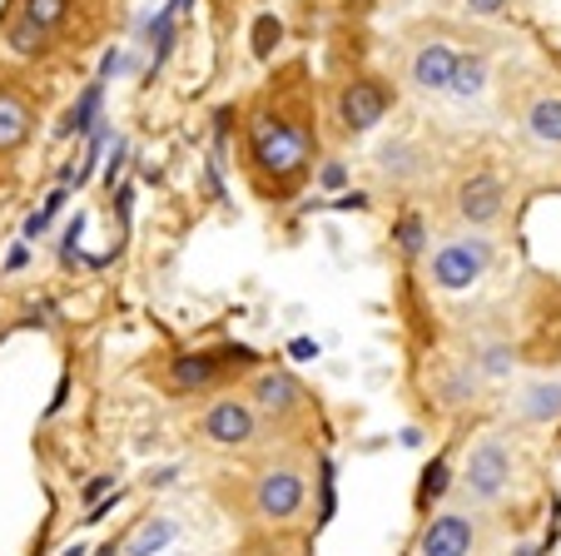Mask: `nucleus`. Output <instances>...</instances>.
I'll list each match as a JSON object with an SVG mask.
<instances>
[{"instance_id":"f257e3e1","label":"nucleus","mask_w":561,"mask_h":556,"mask_svg":"<svg viewBox=\"0 0 561 556\" xmlns=\"http://www.w3.org/2000/svg\"><path fill=\"white\" fill-rule=\"evenodd\" d=\"M249 155H254V164L264 174L294 179L308 164V129L284 115H254V125H249Z\"/></svg>"},{"instance_id":"f03ea898","label":"nucleus","mask_w":561,"mask_h":556,"mask_svg":"<svg viewBox=\"0 0 561 556\" xmlns=\"http://www.w3.org/2000/svg\"><path fill=\"white\" fill-rule=\"evenodd\" d=\"M488 269H492V243L477 239V234L443 243V249L433 253V284L443 288V294H462V288H472Z\"/></svg>"},{"instance_id":"7ed1b4c3","label":"nucleus","mask_w":561,"mask_h":556,"mask_svg":"<svg viewBox=\"0 0 561 556\" xmlns=\"http://www.w3.org/2000/svg\"><path fill=\"white\" fill-rule=\"evenodd\" d=\"M507 483H512V457H507V447H502L497 438L477 442V447L467 452V467H462L467 497H477V502H497V497L507 492Z\"/></svg>"},{"instance_id":"20e7f679","label":"nucleus","mask_w":561,"mask_h":556,"mask_svg":"<svg viewBox=\"0 0 561 556\" xmlns=\"http://www.w3.org/2000/svg\"><path fill=\"white\" fill-rule=\"evenodd\" d=\"M304 497H308L304 473H294V467H268L254 483V512L264 517V522H288V517H298Z\"/></svg>"},{"instance_id":"39448f33","label":"nucleus","mask_w":561,"mask_h":556,"mask_svg":"<svg viewBox=\"0 0 561 556\" xmlns=\"http://www.w3.org/2000/svg\"><path fill=\"white\" fill-rule=\"evenodd\" d=\"M392 95L382 80H353L348 90L339 95V120L348 135H368V129L382 125V115H388Z\"/></svg>"},{"instance_id":"423d86ee","label":"nucleus","mask_w":561,"mask_h":556,"mask_svg":"<svg viewBox=\"0 0 561 556\" xmlns=\"http://www.w3.org/2000/svg\"><path fill=\"white\" fill-rule=\"evenodd\" d=\"M199 432H204V442H214V447H249V442H254V432H259V418H254V408H249V402L219 398L209 412H204Z\"/></svg>"},{"instance_id":"0eeeda50","label":"nucleus","mask_w":561,"mask_h":556,"mask_svg":"<svg viewBox=\"0 0 561 556\" xmlns=\"http://www.w3.org/2000/svg\"><path fill=\"white\" fill-rule=\"evenodd\" d=\"M502 204H507L502 179L497 174H472V179H462V190H457V219L472 224V229H488V224L502 219Z\"/></svg>"},{"instance_id":"6e6552de","label":"nucleus","mask_w":561,"mask_h":556,"mask_svg":"<svg viewBox=\"0 0 561 556\" xmlns=\"http://www.w3.org/2000/svg\"><path fill=\"white\" fill-rule=\"evenodd\" d=\"M477 526L467 512H437L433 522L423 526V542H417V556H472Z\"/></svg>"},{"instance_id":"1a4fd4ad","label":"nucleus","mask_w":561,"mask_h":556,"mask_svg":"<svg viewBox=\"0 0 561 556\" xmlns=\"http://www.w3.org/2000/svg\"><path fill=\"white\" fill-rule=\"evenodd\" d=\"M249 348H219V353H184L170 363V383L180 393H194V388H209L214 378L224 373V363H249Z\"/></svg>"},{"instance_id":"9d476101","label":"nucleus","mask_w":561,"mask_h":556,"mask_svg":"<svg viewBox=\"0 0 561 556\" xmlns=\"http://www.w3.org/2000/svg\"><path fill=\"white\" fill-rule=\"evenodd\" d=\"M453 65H457L453 45H447V41H423L413 50V65H408V75H413V84L423 90V95H447Z\"/></svg>"},{"instance_id":"9b49d317","label":"nucleus","mask_w":561,"mask_h":556,"mask_svg":"<svg viewBox=\"0 0 561 556\" xmlns=\"http://www.w3.org/2000/svg\"><path fill=\"white\" fill-rule=\"evenodd\" d=\"M31 129H35L31 100L21 90H11V84H0V155H15L31 139Z\"/></svg>"},{"instance_id":"f8f14e48","label":"nucleus","mask_w":561,"mask_h":556,"mask_svg":"<svg viewBox=\"0 0 561 556\" xmlns=\"http://www.w3.org/2000/svg\"><path fill=\"white\" fill-rule=\"evenodd\" d=\"M249 408L254 412H268V418H288V412L304 402V388H298L288 373H259L254 378V393H249Z\"/></svg>"},{"instance_id":"ddd939ff","label":"nucleus","mask_w":561,"mask_h":556,"mask_svg":"<svg viewBox=\"0 0 561 556\" xmlns=\"http://www.w3.org/2000/svg\"><path fill=\"white\" fill-rule=\"evenodd\" d=\"M527 139L541 149H561V95H541L527 105Z\"/></svg>"},{"instance_id":"4468645a","label":"nucleus","mask_w":561,"mask_h":556,"mask_svg":"<svg viewBox=\"0 0 561 556\" xmlns=\"http://www.w3.org/2000/svg\"><path fill=\"white\" fill-rule=\"evenodd\" d=\"M517 412L527 422H557L561 418V378H531L517 398Z\"/></svg>"},{"instance_id":"2eb2a0df","label":"nucleus","mask_w":561,"mask_h":556,"mask_svg":"<svg viewBox=\"0 0 561 556\" xmlns=\"http://www.w3.org/2000/svg\"><path fill=\"white\" fill-rule=\"evenodd\" d=\"M488 75H492V65H488V55H482V50L457 55L453 80H447V95H453V100H477L482 90H488Z\"/></svg>"},{"instance_id":"dca6fc26","label":"nucleus","mask_w":561,"mask_h":556,"mask_svg":"<svg viewBox=\"0 0 561 556\" xmlns=\"http://www.w3.org/2000/svg\"><path fill=\"white\" fill-rule=\"evenodd\" d=\"M174 532H180L174 517H145V522L135 526V536L125 542V556H159L174 542Z\"/></svg>"},{"instance_id":"f3484780","label":"nucleus","mask_w":561,"mask_h":556,"mask_svg":"<svg viewBox=\"0 0 561 556\" xmlns=\"http://www.w3.org/2000/svg\"><path fill=\"white\" fill-rule=\"evenodd\" d=\"M70 11H75V0H21V5H15V15H25L31 25H41L45 35L65 31Z\"/></svg>"},{"instance_id":"a211bd4d","label":"nucleus","mask_w":561,"mask_h":556,"mask_svg":"<svg viewBox=\"0 0 561 556\" xmlns=\"http://www.w3.org/2000/svg\"><path fill=\"white\" fill-rule=\"evenodd\" d=\"M100 95H105V80H95L85 95L75 100V110L65 115V129H60V135H90V129H95V120H100Z\"/></svg>"},{"instance_id":"6ab92c4d","label":"nucleus","mask_w":561,"mask_h":556,"mask_svg":"<svg viewBox=\"0 0 561 556\" xmlns=\"http://www.w3.org/2000/svg\"><path fill=\"white\" fill-rule=\"evenodd\" d=\"M5 45H11L15 55H41L45 45H50V35H45L41 25H31L25 15H11V25H5Z\"/></svg>"},{"instance_id":"aec40b11","label":"nucleus","mask_w":561,"mask_h":556,"mask_svg":"<svg viewBox=\"0 0 561 556\" xmlns=\"http://www.w3.org/2000/svg\"><path fill=\"white\" fill-rule=\"evenodd\" d=\"M392 239H398V249H403L408 259H417V253L427 249V224H423V214H403V219H398V229H392Z\"/></svg>"},{"instance_id":"412c9836","label":"nucleus","mask_w":561,"mask_h":556,"mask_svg":"<svg viewBox=\"0 0 561 556\" xmlns=\"http://www.w3.org/2000/svg\"><path fill=\"white\" fill-rule=\"evenodd\" d=\"M278 41H284V25H278L274 15H259L254 21V55L259 60H268V55L278 50Z\"/></svg>"},{"instance_id":"4be33fe9","label":"nucleus","mask_w":561,"mask_h":556,"mask_svg":"<svg viewBox=\"0 0 561 556\" xmlns=\"http://www.w3.org/2000/svg\"><path fill=\"white\" fill-rule=\"evenodd\" d=\"M60 204H65V190H55L50 200L41 204V214H31V219H25V239H41V234L50 229V219L60 214Z\"/></svg>"},{"instance_id":"5701e85b","label":"nucleus","mask_w":561,"mask_h":556,"mask_svg":"<svg viewBox=\"0 0 561 556\" xmlns=\"http://www.w3.org/2000/svg\"><path fill=\"white\" fill-rule=\"evenodd\" d=\"M482 373H488V378H502V373H512V348H488V353H482Z\"/></svg>"},{"instance_id":"b1692460","label":"nucleus","mask_w":561,"mask_h":556,"mask_svg":"<svg viewBox=\"0 0 561 556\" xmlns=\"http://www.w3.org/2000/svg\"><path fill=\"white\" fill-rule=\"evenodd\" d=\"M408 159H413V149H408V145L382 149V169H388V174H413L417 164H408Z\"/></svg>"},{"instance_id":"393cba45","label":"nucleus","mask_w":561,"mask_h":556,"mask_svg":"<svg viewBox=\"0 0 561 556\" xmlns=\"http://www.w3.org/2000/svg\"><path fill=\"white\" fill-rule=\"evenodd\" d=\"M443 487H447V462H433V473H427V483H423V502L427 497H443Z\"/></svg>"},{"instance_id":"a878e982","label":"nucleus","mask_w":561,"mask_h":556,"mask_svg":"<svg viewBox=\"0 0 561 556\" xmlns=\"http://www.w3.org/2000/svg\"><path fill=\"white\" fill-rule=\"evenodd\" d=\"M318 179H323V190H343V184H348V169L333 159V164H323V174H318Z\"/></svg>"},{"instance_id":"bb28decb","label":"nucleus","mask_w":561,"mask_h":556,"mask_svg":"<svg viewBox=\"0 0 561 556\" xmlns=\"http://www.w3.org/2000/svg\"><path fill=\"white\" fill-rule=\"evenodd\" d=\"M110 487H115V477H110V473L90 477V483H85V502H100V497H105V492H110Z\"/></svg>"},{"instance_id":"cd10ccee","label":"nucleus","mask_w":561,"mask_h":556,"mask_svg":"<svg viewBox=\"0 0 561 556\" xmlns=\"http://www.w3.org/2000/svg\"><path fill=\"white\" fill-rule=\"evenodd\" d=\"M462 5L472 15H502V11H507V0H462Z\"/></svg>"},{"instance_id":"c85d7f7f","label":"nucleus","mask_w":561,"mask_h":556,"mask_svg":"<svg viewBox=\"0 0 561 556\" xmlns=\"http://www.w3.org/2000/svg\"><path fill=\"white\" fill-rule=\"evenodd\" d=\"M119 164H125V139H115V155H110V184H115Z\"/></svg>"},{"instance_id":"c756f323","label":"nucleus","mask_w":561,"mask_h":556,"mask_svg":"<svg viewBox=\"0 0 561 556\" xmlns=\"http://www.w3.org/2000/svg\"><path fill=\"white\" fill-rule=\"evenodd\" d=\"M25 259H31V249H25V243H21V249H11V259H5V269H25Z\"/></svg>"},{"instance_id":"7c9ffc66","label":"nucleus","mask_w":561,"mask_h":556,"mask_svg":"<svg viewBox=\"0 0 561 556\" xmlns=\"http://www.w3.org/2000/svg\"><path fill=\"white\" fill-rule=\"evenodd\" d=\"M339 209H368V200H363V194H348V200H339Z\"/></svg>"},{"instance_id":"2f4dec72","label":"nucleus","mask_w":561,"mask_h":556,"mask_svg":"<svg viewBox=\"0 0 561 556\" xmlns=\"http://www.w3.org/2000/svg\"><path fill=\"white\" fill-rule=\"evenodd\" d=\"M313 353H318V348L308 343V338H298V343H294V358H313Z\"/></svg>"},{"instance_id":"473e14b6","label":"nucleus","mask_w":561,"mask_h":556,"mask_svg":"<svg viewBox=\"0 0 561 556\" xmlns=\"http://www.w3.org/2000/svg\"><path fill=\"white\" fill-rule=\"evenodd\" d=\"M190 5H194V0H170V11H174V15H184Z\"/></svg>"}]
</instances>
